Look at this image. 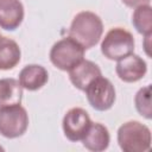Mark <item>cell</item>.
<instances>
[{
    "label": "cell",
    "instance_id": "cell-10",
    "mask_svg": "<svg viewBox=\"0 0 152 152\" xmlns=\"http://www.w3.org/2000/svg\"><path fill=\"white\" fill-rule=\"evenodd\" d=\"M24 19V6L20 0H0V27L14 31Z\"/></svg>",
    "mask_w": 152,
    "mask_h": 152
},
{
    "label": "cell",
    "instance_id": "cell-1",
    "mask_svg": "<svg viewBox=\"0 0 152 152\" xmlns=\"http://www.w3.org/2000/svg\"><path fill=\"white\" fill-rule=\"evenodd\" d=\"M102 33L103 24L101 18L89 11L77 13L69 28V37L76 40L84 50L95 46Z\"/></svg>",
    "mask_w": 152,
    "mask_h": 152
},
{
    "label": "cell",
    "instance_id": "cell-17",
    "mask_svg": "<svg viewBox=\"0 0 152 152\" xmlns=\"http://www.w3.org/2000/svg\"><path fill=\"white\" fill-rule=\"evenodd\" d=\"M151 0H122V2L128 7H138L140 5H150Z\"/></svg>",
    "mask_w": 152,
    "mask_h": 152
},
{
    "label": "cell",
    "instance_id": "cell-15",
    "mask_svg": "<svg viewBox=\"0 0 152 152\" xmlns=\"http://www.w3.org/2000/svg\"><path fill=\"white\" fill-rule=\"evenodd\" d=\"M132 24L141 34H151L152 32V8L150 5H140L135 7L132 17Z\"/></svg>",
    "mask_w": 152,
    "mask_h": 152
},
{
    "label": "cell",
    "instance_id": "cell-5",
    "mask_svg": "<svg viewBox=\"0 0 152 152\" xmlns=\"http://www.w3.org/2000/svg\"><path fill=\"white\" fill-rule=\"evenodd\" d=\"M28 126V115L20 104L0 107V134L13 139L21 137Z\"/></svg>",
    "mask_w": 152,
    "mask_h": 152
},
{
    "label": "cell",
    "instance_id": "cell-16",
    "mask_svg": "<svg viewBox=\"0 0 152 152\" xmlns=\"http://www.w3.org/2000/svg\"><path fill=\"white\" fill-rule=\"evenodd\" d=\"M134 103L138 113L146 119H151V86H146L137 93L134 97Z\"/></svg>",
    "mask_w": 152,
    "mask_h": 152
},
{
    "label": "cell",
    "instance_id": "cell-4",
    "mask_svg": "<svg viewBox=\"0 0 152 152\" xmlns=\"http://www.w3.org/2000/svg\"><path fill=\"white\" fill-rule=\"evenodd\" d=\"M133 50L134 38L132 33L121 27L109 30L101 43V52L104 57L112 61H119L120 58L133 53Z\"/></svg>",
    "mask_w": 152,
    "mask_h": 152
},
{
    "label": "cell",
    "instance_id": "cell-6",
    "mask_svg": "<svg viewBox=\"0 0 152 152\" xmlns=\"http://www.w3.org/2000/svg\"><path fill=\"white\" fill-rule=\"evenodd\" d=\"M86 95L88 99L89 104L100 112L108 110L112 108L115 101V89L113 83L106 77H97L95 78L87 88Z\"/></svg>",
    "mask_w": 152,
    "mask_h": 152
},
{
    "label": "cell",
    "instance_id": "cell-18",
    "mask_svg": "<svg viewBox=\"0 0 152 152\" xmlns=\"http://www.w3.org/2000/svg\"><path fill=\"white\" fill-rule=\"evenodd\" d=\"M0 37H1V33H0Z\"/></svg>",
    "mask_w": 152,
    "mask_h": 152
},
{
    "label": "cell",
    "instance_id": "cell-9",
    "mask_svg": "<svg viewBox=\"0 0 152 152\" xmlns=\"http://www.w3.org/2000/svg\"><path fill=\"white\" fill-rule=\"evenodd\" d=\"M101 76L100 68L91 61L82 59L74 68L69 70V78L71 83L80 90H86V88L97 77Z\"/></svg>",
    "mask_w": 152,
    "mask_h": 152
},
{
    "label": "cell",
    "instance_id": "cell-13",
    "mask_svg": "<svg viewBox=\"0 0 152 152\" xmlns=\"http://www.w3.org/2000/svg\"><path fill=\"white\" fill-rule=\"evenodd\" d=\"M21 52L19 45L7 38L0 37V70L13 69L20 62Z\"/></svg>",
    "mask_w": 152,
    "mask_h": 152
},
{
    "label": "cell",
    "instance_id": "cell-7",
    "mask_svg": "<svg viewBox=\"0 0 152 152\" xmlns=\"http://www.w3.org/2000/svg\"><path fill=\"white\" fill-rule=\"evenodd\" d=\"M91 121L89 114L80 107L71 108L63 118V131L70 141L82 140L86 135Z\"/></svg>",
    "mask_w": 152,
    "mask_h": 152
},
{
    "label": "cell",
    "instance_id": "cell-3",
    "mask_svg": "<svg viewBox=\"0 0 152 152\" xmlns=\"http://www.w3.org/2000/svg\"><path fill=\"white\" fill-rule=\"evenodd\" d=\"M84 57V49L71 37H65L53 44L50 50L51 63L63 70L69 71Z\"/></svg>",
    "mask_w": 152,
    "mask_h": 152
},
{
    "label": "cell",
    "instance_id": "cell-12",
    "mask_svg": "<svg viewBox=\"0 0 152 152\" xmlns=\"http://www.w3.org/2000/svg\"><path fill=\"white\" fill-rule=\"evenodd\" d=\"M109 140L110 137L107 127L97 122H91L86 135L82 139V142L83 146L89 151L101 152L107 150V147L109 146Z\"/></svg>",
    "mask_w": 152,
    "mask_h": 152
},
{
    "label": "cell",
    "instance_id": "cell-14",
    "mask_svg": "<svg viewBox=\"0 0 152 152\" xmlns=\"http://www.w3.org/2000/svg\"><path fill=\"white\" fill-rule=\"evenodd\" d=\"M23 97V87L14 78L0 80V107L20 104Z\"/></svg>",
    "mask_w": 152,
    "mask_h": 152
},
{
    "label": "cell",
    "instance_id": "cell-8",
    "mask_svg": "<svg viewBox=\"0 0 152 152\" xmlns=\"http://www.w3.org/2000/svg\"><path fill=\"white\" fill-rule=\"evenodd\" d=\"M115 71L121 81L132 83L141 80L145 76L147 66L141 57H139L138 55L129 53L118 61Z\"/></svg>",
    "mask_w": 152,
    "mask_h": 152
},
{
    "label": "cell",
    "instance_id": "cell-2",
    "mask_svg": "<svg viewBox=\"0 0 152 152\" xmlns=\"http://www.w3.org/2000/svg\"><path fill=\"white\" fill-rule=\"evenodd\" d=\"M118 142L124 152H145L151 146V131L139 121H127L118 129Z\"/></svg>",
    "mask_w": 152,
    "mask_h": 152
},
{
    "label": "cell",
    "instance_id": "cell-11",
    "mask_svg": "<svg viewBox=\"0 0 152 152\" xmlns=\"http://www.w3.org/2000/svg\"><path fill=\"white\" fill-rule=\"evenodd\" d=\"M49 80L46 69L38 64H28L24 66L19 74V83L26 90L34 91L40 89Z\"/></svg>",
    "mask_w": 152,
    "mask_h": 152
}]
</instances>
